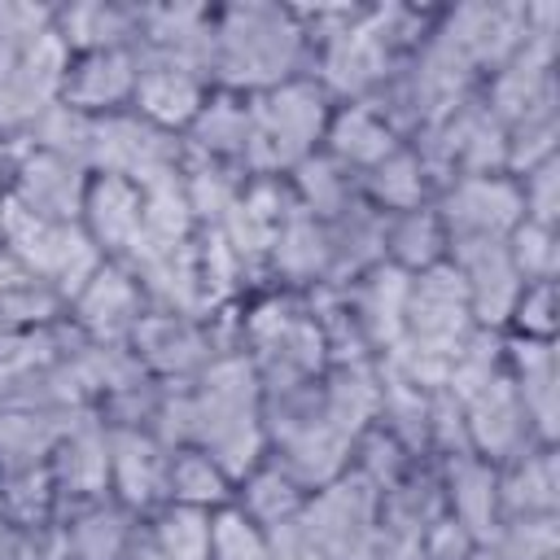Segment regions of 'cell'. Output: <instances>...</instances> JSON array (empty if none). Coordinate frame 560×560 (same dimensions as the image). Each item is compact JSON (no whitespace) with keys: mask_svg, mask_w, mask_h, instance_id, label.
Segmentation results:
<instances>
[{"mask_svg":"<svg viewBox=\"0 0 560 560\" xmlns=\"http://www.w3.org/2000/svg\"><path fill=\"white\" fill-rule=\"evenodd\" d=\"M210 83L254 96L311 74V44L293 4H214L210 13Z\"/></svg>","mask_w":560,"mask_h":560,"instance_id":"6da1fadb","label":"cell"},{"mask_svg":"<svg viewBox=\"0 0 560 560\" xmlns=\"http://www.w3.org/2000/svg\"><path fill=\"white\" fill-rule=\"evenodd\" d=\"M332 105L337 101L311 74H298V79L276 83L267 92H254L249 96L245 175H289L298 162L319 153Z\"/></svg>","mask_w":560,"mask_h":560,"instance_id":"7a4b0ae2","label":"cell"},{"mask_svg":"<svg viewBox=\"0 0 560 560\" xmlns=\"http://www.w3.org/2000/svg\"><path fill=\"white\" fill-rule=\"evenodd\" d=\"M302 521L328 560H368L381 538V490L346 468L341 477L306 494Z\"/></svg>","mask_w":560,"mask_h":560,"instance_id":"3957f363","label":"cell"},{"mask_svg":"<svg viewBox=\"0 0 560 560\" xmlns=\"http://www.w3.org/2000/svg\"><path fill=\"white\" fill-rule=\"evenodd\" d=\"M472 328H477L472 324V306H468L464 280H459V271L451 262H438V267L411 276L407 306H402V341L398 346L451 363Z\"/></svg>","mask_w":560,"mask_h":560,"instance_id":"277c9868","label":"cell"},{"mask_svg":"<svg viewBox=\"0 0 560 560\" xmlns=\"http://www.w3.org/2000/svg\"><path fill=\"white\" fill-rule=\"evenodd\" d=\"M184 162V136L153 127L136 109L96 118L92 127V175H122L131 184H153L175 175Z\"/></svg>","mask_w":560,"mask_h":560,"instance_id":"5b68a950","label":"cell"},{"mask_svg":"<svg viewBox=\"0 0 560 560\" xmlns=\"http://www.w3.org/2000/svg\"><path fill=\"white\" fill-rule=\"evenodd\" d=\"M127 346L140 359V368L162 385H192L206 372V363L219 354V341L206 315H179V311H153V306H144Z\"/></svg>","mask_w":560,"mask_h":560,"instance_id":"8992f818","label":"cell"},{"mask_svg":"<svg viewBox=\"0 0 560 560\" xmlns=\"http://www.w3.org/2000/svg\"><path fill=\"white\" fill-rule=\"evenodd\" d=\"M433 210L451 241H508L525 219L521 184L512 175H459L433 192Z\"/></svg>","mask_w":560,"mask_h":560,"instance_id":"52a82bcc","label":"cell"},{"mask_svg":"<svg viewBox=\"0 0 560 560\" xmlns=\"http://www.w3.org/2000/svg\"><path fill=\"white\" fill-rule=\"evenodd\" d=\"M88 166L79 162H66L57 153H44L35 144H26L22 136L13 140V153H9V166H4V192L26 206L31 214L39 219H52V223H79L83 214V192H88Z\"/></svg>","mask_w":560,"mask_h":560,"instance_id":"ba28073f","label":"cell"},{"mask_svg":"<svg viewBox=\"0 0 560 560\" xmlns=\"http://www.w3.org/2000/svg\"><path fill=\"white\" fill-rule=\"evenodd\" d=\"M140 315H144V293L136 284V276L114 258H105L66 306V319L88 341H105V346L127 341Z\"/></svg>","mask_w":560,"mask_h":560,"instance_id":"9c48e42d","label":"cell"},{"mask_svg":"<svg viewBox=\"0 0 560 560\" xmlns=\"http://www.w3.org/2000/svg\"><path fill=\"white\" fill-rule=\"evenodd\" d=\"M48 477L57 486V508L109 494V429L96 416V407L79 411L66 424V433L48 459Z\"/></svg>","mask_w":560,"mask_h":560,"instance_id":"30bf717a","label":"cell"},{"mask_svg":"<svg viewBox=\"0 0 560 560\" xmlns=\"http://www.w3.org/2000/svg\"><path fill=\"white\" fill-rule=\"evenodd\" d=\"M136 74H140L136 48L74 52L70 70H66V83H61V105H70V109H79L88 118H105V114L131 109Z\"/></svg>","mask_w":560,"mask_h":560,"instance_id":"8fae6325","label":"cell"},{"mask_svg":"<svg viewBox=\"0 0 560 560\" xmlns=\"http://www.w3.org/2000/svg\"><path fill=\"white\" fill-rule=\"evenodd\" d=\"M407 284H411V276L398 271V267H389V262H376V267H368L363 276H354L350 284H341L346 311H350L354 328L363 332V341H368V350H372L376 359L402 341Z\"/></svg>","mask_w":560,"mask_h":560,"instance_id":"7c38bea8","label":"cell"},{"mask_svg":"<svg viewBox=\"0 0 560 560\" xmlns=\"http://www.w3.org/2000/svg\"><path fill=\"white\" fill-rule=\"evenodd\" d=\"M166 459L171 446H162L153 433L109 429V494L136 516H149L158 503H166Z\"/></svg>","mask_w":560,"mask_h":560,"instance_id":"4fadbf2b","label":"cell"},{"mask_svg":"<svg viewBox=\"0 0 560 560\" xmlns=\"http://www.w3.org/2000/svg\"><path fill=\"white\" fill-rule=\"evenodd\" d=\"M140 57V52H136ZM210 96V83L184 66H171V61H153V57H140V74H136V96H131V109L140 118H149L153 127H166L175 136H184V127L197 118L201 101Z\"/></svg>","mask_w":560,"mask_h":560,"instance_id":"5bb4252c","label":"cell"},{"mask_svg":"<svg viewBox=\"0 0 560 560\" xmlns=\"http://www.w3.org/2000/svg\"><path fill=\"white\" fill-rule=\"evenodd\" d=\"M57 516H61V529H66L70 560H118L127 551V542L136 538L140 521H144L127 503H118L114 494L61 503Z\"/></svg>","mask_w":560,"mask_h":560,"instance_id":"9a60e30c","label":"cell"},{"mask_svg":"<svg viewBox=\"0 0 560 560\" xmlns=\"http://www.w3.org/2000/svg\"><path fill=\"white\" fill-rule=\"evenodd\" d=\"M79 228L105 258H122L140 236V184L122 175H88Z\"/></svg>","mask_w":560,"mask_h":560,"instance_id":"2e32d148","label":"cell"},{"mask_svg":"<svg viewBox=\"0 0 560 560\" xmlns=\"http://www.w3.org/2000/svg\"><path fill=\"white\" fill-rule=\"evenodd\" d=\"M402 140L394 136V127L368 105V101H346L332 105V118L324 127V144L319 153H328L337 166H346L354 179H363L381 158H389Z\"/></svg>","mask_w":560,"mask_h":560,"instance_id":"e0dca14e","label":"cell"},{"mask_svg":"<svg viewBox=\"0 0 560 560\" xmlns=\"http://www.w3.org/2000/svg\"><path fill=\"white\" fill-rule=\"evenodd\" d=\"M184 149L197 153V158H214V162H228V166L245 171V158H249V96L228 92V88H210L197 118L184 127Z\"/></svg>","mask_w":560,"mask_h":560,"instance_id":"ac0fdd59","label":"cell"},{"mask_svg":"<svg viewBox=\"0 0 560 560\" xmlns=\"http://www.w3.org/2000/svg\"><path fill=\"white\" fill-rule=\"evenodd\" d=\"M79 411H31V407H0V477L48 468L66 424Z\"/></svg>","mask_w":560,"mask_h":560,"instance_id":"d6986e66","label":"cell"},{"mask_svg":"<svg viewBox=\"0 0 560 560\" xmlns=\"http://www.w3.org/2000/svg\"><path fill=\"white\" fill-rule=\"evenodd\" d=\"M57 35L70 52H101V48H136L140 35V4H57L52 13Z\"/></svg>","mask_w":560,"mask_h":560,"instance_id":"ffe728a7","label":"cell"},{"mask_svg":"<svg viewBox=\"0 0 560 560\" xmlns=\"http://www.w3.org/2000/svg\"><path fill=\"white\" fill-rule=\"evenodd\" d=\"M499 468V508L512 516H556V455L551 446H529L525 455L494 464Z\"/></svg>","mask_w":560,"mask_h":560,"instance_id":"44dd1931","label":"cell"},{"mask_svg":"<svg viewBox=\"0 0 560 560\" xmlns=\"http://www.w3.org/2000/svg\"><path fill=\"white\" fill-rule=\"evenodd\" d=\"M306 486L280 464V459H258L241 481H236V490H232V503L245 512V516H254L262 529L267 525H280V521H293L302 508H306Z\"/></svg>","mask_w":560,"mask_h":560,"instance_id":"7402d4cb","label":"cell"},{"mask_svg":"<svg viewBox=\"0 0 560 560\" xmlns=\"http://www.w3.org/2000/svg\"><path fill=\"white\" fill-rule=\"evenodd\" d=\"M359 192L368 206H376L381 214H402V210H416V206H429L433 201V179L424 175L416 149L402 140L389 158H381L363 179H359Z\"/></svg>","mask_w":560,"mask_h":560,"instance_id":"603a6c76","label":"cell"},{"mask_svg":"<svg viewBox=\"0 0 560 560\" xmlns=\"http://www.w3.org/2000/svg\"><path fill=\"white\" fill-rule=\"evenodd\" d=\"M385 262L407 276L446 262V228H442L433 201L402 210V214H385Z\"/></svg>","mask_w":560,"mask_h":560,"instance_id":"cb8c5ba5","label":"cell"},{"mask_svg":"<svg viewBox=\"0 0 560 560\" xmlns=\"http://www.w3.org/2000/svg\"><path fill=\"white\" fill-rule=\"evenodd\" d=\"M236 481L201 451V446H175L166 459V503L188 508H223L232 499Z\"/></svg>","mask_w":560,"mask_h":560,"instance_id":"d4e9b609","label":"cell"},{"mask_svg":"<svg viewBox=\"0 0 560 560\" xmlns=\"http://www.w3.org/2000/svg\"><path fill=\"white\" fill-rule=\"evenodd\" d=\"M210 512L214 508L158 503L144 516V529L166 560H210Z\"/></svg>","mask_w":560,"mask_h":560,"instance_id":"484cf974","label":"cell"},{"mask_svg":"<svg viewBox=\"0 0 560 560\" xmlns=\"http://www.w3.org/2000/svg\"><path fill=\"white\" fill-rule=\"evenodd\" d=\"M210 560H267V529L232 499L210 512Z\"/></svg>","mask_w":560,"mask_h":560,"instance_id":"4316f807","label":"cell"},{"mask_svg":"<svg viewBox=\"0 0 560 560\" xmlns=\"http://www.w3.org/2000/svg\"><path fill=\"white\" fill-rule=\"evenodd\" d=\"M13 560H70L61 516H44L31 525H13Z\"/></svg>","mask_w":560,"mask_h":560,"instance_id":"83f0119b","label":"cell"},{"mask_svg":"<svg viewBox=\"0 0 560 560\" xmlns=\"http://www.w3.org/2000/svg\"><path fill=\"white\" fill-rule=\"evenodd\" d=\"M267 560H328L324 547L315 542V534L306 529L302 512L293 521L267 525Z\"/></svg>","mask_w":560,"mask_h":560,"instance_id":"f1b7e54d","label":"cell"},{"mask_svg":"<svg viewBox=\"0 0 560 560\" xmlns=\"http://www.w3.org/2000/svg\"><path fill=\"white\" fill-rule=\"evenodd\" d=\"M118 560H166L158 547H153V538H149V529H144V521H140V529H136V538L127 542V551L118 556Z\"/></svg>","mask_w":560,"mask_h":560,"instance_id":"f546056e","label":"cell"},{"mask_svg":"<svg viewBox=\"0 0 560 560\" xmlns=\"http://www.w3.org/2000/svg\"><path fill=\"white\" fill-rule=\"evenodd\" d=\"M0 201H4V184H0Z\"/></svg>","mask_w":560,"mask_h":560,"instance_id":"4dcf8cb0","label":"cell"}]
</instances>
